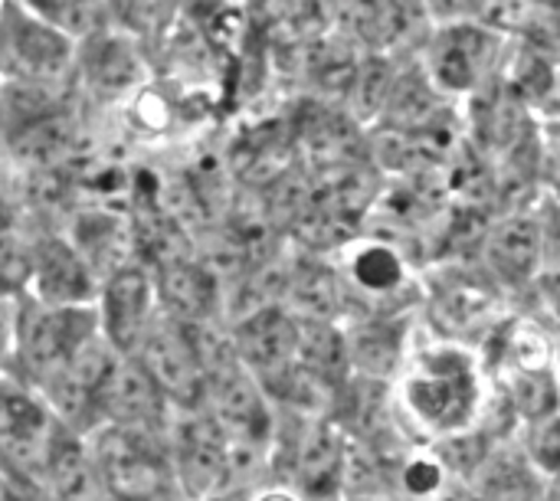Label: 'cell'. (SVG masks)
<instances>
[{
  "instance_id": "6da1fadb",
  "label": "cell",
  "mask_w": 560,
  "mask_h": 501,
  "mask_svg": "<svg viewBox=\"0 0 560 501\" xmlns=\"http://www.w3.org/2000/svg\"><path fill=\"white\" fill-rule=\"evenodd\" d=\"M492 397L489 371L479 348L436 335L417 338L390 381L397 430L410 446H436L482 423Z\"/></svg>"
},
{
  "instance_id": "7a4b0ae2",
  "label": "cell",
  "mask_w": 560,
  "mask_h": 501,
  "mask_svg": "<svg viewBox=\"0 0 560 501\" xmlns=\"http://www.w3.org/2000/svg\"><path fill=\"white\" fill-rule=\"evenodd\" d=\"M433 10L453 13V16H433L427 10L430 30L423 43L417 46L413 59L440 98L466 105L499 82L509 39L482 23L459 16L453 7H433Z\"/></svg>"
},
{
  "instance_id": "3957f363",
  "label": "cell",
  "mask_w": 560,
  "mask_h": 501,
  "mask_svg": "<svg viewBox=\"0 0 560 501\" xmlns=\"http://www.w3.org/2000/svg\"><path fill=\"white\" fill-rule=\"evenodd\" d=\"M348 436L331 417L276 410L266 479L305 501H338L345 479Z\"/></svg>"
},
{
  "instance_id": "277c9868",
  "label": "cell",
  "mask_w": 560,
  "mask_h": 501,
  "mask_svg": "<svg viewBox=\"0 0 560 501\" xmlns=\"http://www.w3.org/2000/svg\"><path fill=\"white\" fill-rule=\"evenodd\" d=\"M98 338L102 335L92 305L56 308L23 295L13 302V345L7 374H13L30 391H39L52 377L66 374Z\"/></svg>"
},
{
  "instance_id": "5b68a950",
  "label": "cell",
  "mask_w": 560,
  "mask_h": 501,
  "mask_svg": "<svg viewBox=\"0 0 560 501\" xmlns=\"http://www.w3.org/2000/svg\"><path fill=\"white\" fill-rule=\"evenodd\" d=\"M69 430L13 374H0V476L39 489L46 466Z\"/></svg>"
},
{
  "instance_id": "8992f818",
  "label": "cell",
  "mask_w": 560,
  "mask_h": 501,
  "mask_svg": "<svg viewBox=\"0 0 560 501\" xmlns=\"http://www.w3.org/2000/svg\"><path fill=\"white\" fill-rule=\"evenodd\" d=\"M207 328H194L158 312L131 354V361L148 374L174 413L200 410L207 377Z\"/></svg>"
},
{
  "instance_id": "52a82bcc",
  "label": "cell",
  "mask_w": 560,
  "mask_h": 501,
  "mask_svg": "<svg viewBox=\"0 0 560 501\" xmlns=\"http://www.w3.org/2000/svg\"><path fill=\"white\" fill-rule=\"evenodd\" d=\"M75 46L30 3H0V82L72 92Z\"/></svg>"
},
{
  "instance_id": "ba28073f",
  "label": "cell",
  "mask_w": 560,
  "mask_h": 501,
  "mask_svg": "<svg viewBox=\"0 0 560 501\" xmlns=\"http://www.w3.org/2000/svg\"><path fill=\"white\" fill-rule=\"evenodd\" d=\"M164 450L177 501H223L236 496L230 446L200 410L174 413Z\"/></svg>"
},
{
  "instance_id": "9c48e42d",
  "label": "cell",
  "mask_w": 560,
  "mask_h": 501,
  "mask_svg": "<svg viewBox=\"0 0 560 501\" xmlns=\"http://www.w3.org/2000/svg\"><path fill=\"white\" fill-rule=\"evenodd\" d=\"M144 69V46L112 23L75 46L72 92H85L98 105H121L148 85Z\"/></svg>"
},
{
  "instance_id": "30bf717a",
  "label": "cell",
  "mask_w": 560,
  "mask_h": 501,
  "mask_svg": "<svg viewBox=\"0 0 560 501\" xmlns=\"http://www.w3.org/2000/svg\"><path fill=\"white\" fill-rule=\"evenodd\" d=\"M92 312H95L102 341L118 358H131L138 341L158 318V299H154V282H151L148 266L138 259L108 272L98 282Z\"/></svg>"
},
{
  "instance_id": "8fae6325",
  "label": "cell",
  "mask_w": 560,
  "mask_h": 501,
  "mask_svg": "<svg viewBox=\"0 0 560 501\" xmlns=\"http://www.w3.org/2000/svg\"><path fill=\"white\" fill-rule=\"evenodd\" d=\"M148 272L154 282V299H158L161 315L194 325V328L220 325L223 282H220V272L207 259L184 249V253L151 263Z\"/></svg>"
},
{
  "instance_id": "7c38bea8",
  "label": "cell",
  "mask_w": 560,
  "mask_h": 501,
  "mask_svg": "<svg viewBox=\"0 0 560 501\" xmlns=\"http://www.w3.org/2000/svg\"><path fill=\"white\" fill-rule=\"evenodd\" d=\"M171 420H174V410L161 397V391L148 381V374L131 358H118V364L112 368V374L105 377L98 391L95 430L105 427V430L164 440Z\"/></svg>"
},
{
  "instance_id": "4fadbf2b",
  "label": "cell",
  "mask_w": 560,
  "mask_h": 501,
  "mask_svg": "<svg viewBox=\"0 0 560 501\" xmlns=\"http://www.w3.org/2000/svg\"><path fill=\"white\" fill-rule=\"evenodd\" d=\"M420 328L417 312H368L341 325L351 377L387 384L397 377Z\"/></svg>"
},
{
  "instance_id": "5bb4252c",
  "label": "cell",
  "mask_w": 560,
  "mask_h": 501,
  "mask_svg": "<svg viewBox=\"0 0 560 501\" xmlns=\"http://www.w3.org/2000/svg\"><path fill=\"white\" fill-rule=\"evenodd\" d=\"M98 276L79 256V249L62 236V230L33 233L30 253V286L26 295L56 308H85L95 302Z\"/></svg>"
},
{
  "instance_id": "9a60e30c",
  "label": "cell",
  "mask_w": 560,
  "mask_h": 501,
  "mask_svg": "<svg viewBox=\"0 0 560 501\" xmlns=\"http://www.w3.org/2000/svg\"><path fill=\"white\" fill-rule=\"evenodd\" d=\"M548 230L535 217L515 213L505 217L499 226L489 230V236L482 240V259L489 266L492 276H499L505 282V289H528L541 282V259L551 263V249H548Z\"/></svg>"
},
{
  "instance_id": "2e32d148",
  "label": "cell",
  "mask_w": 560,
  "mask_h": 501,
  "mask_svg": "<svg viewBox=\"0 0 560 501\" xmlns=\"http://www.w3.org/2000/svg\"><path fill=\"white\" fill-rule=\"evenodd\" d=\"M30 10L52 26L59 36H66L72 46L85 43L89 36L112 26L115 3H89V0H62V3H30Z\"/></svg>"
},
{
  "instance_id": "e0dca14e",
  "label": "cell",
  "mask_w": 560,
  "mask_h": 501,
  "mask_svg": "<svg viewBox=\"0 0 560 501\" xmlns=\"http://www.w3.org/2000/svg\"><path fill=\"white\" fill-rule=\"evenodd\" d=\"M33 233L13 213L0 217V299L16 302L26 295L30 286V253Z\"/></svg>"
},
{
  "instance_id": "ac0fdd59",
  "label": "cell",
  "mask_w": 560,
  "mask_h": 501,
  "mask_svg": "<svg viewBox=\"0 0 560 501\" xmlns=\"http://www.w3.org/2000/svg\"><path fill=\"white\" fill-rule=\"evenodd\" d=\"M223 501H305V499H299L295 492H289V489H282V486H276V482H262V486H256V489L236 492V496H230V499H223Z\"/></svg>"
},
{
  "instance_id": "d6986e66",
  "label": "cell",
  "mask_w": 560,
  "mask_h": 501,
  "mask_svg": "<svg viewBox=\"0 0 560 501\" xmlns=\"http://www.w3.org/2000/svg\"><path fill=\"white\" fill-rule=\"evenodd\" d=\"M10 345H13V302L0 299V374L10 364Z\"/></svg>"
},
{
  "instance_id": "ffe728a7",
  "label": "cell",
  "mask_w": 560,
  "mask_h": 501,
  "mask_svg": "<svg viewBox=\"0 0 560 501\" xmlns=\"http://www.w3.org/2000/svg\"><path fill=\"white\" fill-rule=\"evenodd\" d=\"M338 501H397L394 496H345Z\"/></svg>"
}]
</instances>
